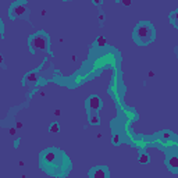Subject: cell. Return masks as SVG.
Instances as JSON below:
<instances>
[{
    "instance_id": "8992f818",
    "label": "cell",
    "mask_w": 178,
    "mask_h": 178,
    "mask_svg": "<svg viewBox=\"0 0 178 178\" xmlns=\"http://www.w3.org/2000/svg\"><path fill=\"white\" fill-rule=\"evenodd\" d=\"M57 155V150L54 149H49L46 150V152L42 153V162H44V164H52L56 162V156Z\"/></svg>"
},
{
    "instance_id": "52a82bcc",
    "label": "cell",
    "mask_w": 178,
    "mask_h": 178,
    "mask_svg": "<svg viewBox=\"0 0 178 178\" xmlns=\"http://www.w3.org/2000/svg\"><path fill=\"white\" fill-rule=\"evenodd\" d=\"M166 164L171 173H178V156H168L166 159Z\"/></svg>"
},
{
    "instance_id": "5b68a950",
    "label": "cell",
    "mask_w": 178,
    "mask_h": 178,
    "mask_svg": "<svg viewBox=\"0 0 178 178\" xmlns=\"http://www.w3.org/2000/svg\"><path fill=\"white\" fill-rule=\"evenodd\" d=\"M89 175L92 178H107L109 177V170L106 166H97L92 171H89Z\"/></svg>"
},
{
    "instance_id": "277c9868",
    "label": "cell",
    "mask_w": 178,
    "mask_h": 178,
    "mask_svg": "<svg viewBox=\"0 0 178 178\" xmlns=\"http://www.w3.org/2000/svg\"><path fill=\"white\" fill-rule=\"evenodd\" d=\"M26 13V7H25V3H14V4L10 7L8 10V15H10V18H18V17H21L24 15Z\"/></svg>"
},
{
    "instance_id": "3957f363",
    "label": "cell",
    "mask_w": 178,
    "mask_h": 178,
    "mask_svg": "<svg viewBox=\"0 0 178 178\" xmlns=\"http://www.w3.org/2000/svg\"><path fill=\"white\" fill-rule=\"evenodd\" d=\"M103 107V102H102V99L96 96V95H93V96H89L86 99V109L88 111L91 113H97L100 109Z\"/></svg>"
},
{
    "instance_id": "5bb4252c",
    "label": "cell",
    "mask_w": 178,
    "mask_h": 178,
    "mask_svg": "<svg viewBox=\"0 0 178 178\" xmlns=\"http://www.w3.org/2000/svg\"><path fill=\"white\" fill-rule=\"evenodd\" d=\"M118 2H120V3H122V4H124V6H127V7L132 4V0H118Z\"/></svg>"
},
{
    "instance_id": "7402d4cb",
    "label": "cell",
    "mask_w": 178,
    "mask_h": 178,
    "mask_svg": "<svg viewBox=\"0 0 178 178\" xmlns=\"http://www.w3.org/2000/svg\"><path fill=\"white\" fill-rule=\"evenodd\" d=\"M63 2H71V0H63Z\"/></svg>"
},
{
    "instance_id": "44dd1931",
    "label": "cell",
    "mask_w": 178,
    "mask_h": 178,
    "mask_svg": "<svg viewBox=\"0 0 178 178\" xmlns=\"http://www.w3.org/2000/svg\"><path fill=\"white\" fill-rule=\"evenodd\" d=\"M174 52H175V54H177V57H178V46L175 47V49H174Z\"/></svg>"
},
{
    "instance_id": "9a60e30c",
    "label": "cell",
    "mask_w": 178,
    "mask_h": 178,
    "mask_svg": "<svg viewBox=\"0 0 178 178\" xmlns=\"http://www.w3.org/2000/svg\"><path fill=\"white\" fill-rule=\"evenodd\" d=\"M113 142H114V145H118L120 143V135L118 134H115V135L113 136Z\"/></svg>"
},
{
    "instance_id": "6da1fadb",
    "label": "cell",
    "mask_w": 178,
    "mask_h": 178,
    "mask_svg": "<svg viewBox=\"0 0 178 178\" xmlns=\"http://www.w3.org/2000/svg\"><path fill=\"white\" fill-rule=\"evenodd\" d=\"M132 39L139 46H146L155 39V28L148 21H141L132 32Z\"/></svg>"
},
{
    "instance_id": "4fadbf2b",
    "label": "cell",
    "mask_w": 178,
    "mask_h": 178,
    "mask_svg": "<svg viewBox=\"0 0 178 178\" xmlns=\"http://www.w3.org/2000/svg\"><path fill=\"white\" fill-rule=\"evenodd\" d=\"M26 81L28 82H36V74L35 73H29L26 75Z\"/></svg>"
},
{
    "instance_id": "7a4b0ae2",
    "label": "cell",
    "mask_w": 178,
    "mask_h": 178,
    "mask_svg": "<svg viewBox=\"0 0 178 178\" xmlns=\"http://www.w3.org/2000/svg\"><path fill=\"white\" fill-rule=\"evenodd\" d=\"M29 49L32 53H35L36 50H44L49 52V39L44 32H38L33 36L29 38Z\"/></svg>"
},
{
    "instance_id": "ac0fdd59",
    "label": "cell",
    "mask_w": 178,
    "mask_h": 178,
    "mask_svg": "<svg viewBox=\"0 0 178 178\" xmlns=\"http://www.w3.org/2000/svg\"><path fill=\"white\" fill-rule=\"evenodd\" d=\"M10 134H11V135H14V134H15V128H10Z\"/></svg>"
},
{
    "instance_id": "2e32d148",
    "label": "cell",
    "mask_w": 178,
    "mask_h": 178,
    "mask_svg": "<svg viewBox=\"0 0 178 178\" xmlns=\"http://www.w3.org/2000/svg\"><path fill=\"white\" fill-rule=\"evenodd\" d=\"M102 3H103V0H93V4L95 6H100Z\"/></svg>"
},
{
    "instance_id": "e0dca14e",
    "label": "cell",
    "mask_w": 178,
    "mask_h": 178,
    "mask_svg": "<svg viewBox=\"0 0 178 178\" xmlns=\"http://www.w3.org/2000/svg\"><path fill=\"white\" fill-rule=\"evenodd\" d=\"M99 21H100V22L104 21V15L103 14H99Z\"/></svg>"
},
{
    "instance_id": "d6986e66",
    "label": "cell",
    "mask_w": 178,
    "mask_h": 178,
    "mask_svg": "<svg viewBox=\"0 0 178 178\" xmlns=\"http://www.w3.org/2000/svg\"><path fill=\"white\" fill-rule=\"evenodd\" d=\"M148 75H149L150 78H152V77H155V73H153V71H149V74H148Z\"/></svg>"
},
{
    "instance_id": "ffe728a7",
    "label": "cell",
    "mask_w": 178,
    "mask_h": 178,
    "mask_svg": "<svg viewBox=\"0 0 178 178\" xmlns=\"http://www.w3.org/2000/svg\"><path fill=\"white\" fill-rule=\"evenodd\" d=\"M60 114H61L60 110H56V111H54V115H60Z\"/></svg>"
},
{
    "instance_id": "8fae6325",
    "label": "cell",
    "mask_w": 178,
    "mask_h": 178,
    "mask_svg": "<svg viewBox=\"0 0 178 178\" xmlns=\"http://www.w3.org/2000/svg\"><path fill=\"white\" fill-rule=\"evenodd\" d=\"M49 131L52 132V134H59V132H60V125H59V122H53V124L50 125Z\"/></svg>"
},
{
    "instance_id": "ba28073f",
    "label": "cell",
    "mask_w": 178,
    "mask_h": 178,
    "mask_svg": "<svg viewBox=\"0 0 178 178\" xmlns=\"http://www.w3.org/2000/svg\"><path fill=\"white\" fill-rule=\"evenodd\" d=\"M138 162L141 164H149L150 157H149V155L146 152H141V153H139V157H138Z\"/></svg>"
},
{
    "instance_id": "7c38bea8",
    "label": "cell",
    "mask_w": 178,
    "mask_h": 178,
    "mask_svg": "<svg viewBox=\"0 0 178 178\" xmlns=\"http://www.w3.org/2000/svg\"><path fill=\"white\" fill-rule=\"evenodd\" d=\"M96 46L97 47H104L106 46V38L104 36H99L96 39Z\"/></svg>"
},
{
    "instance_id": "30bf717a",
    "label": "cell",
    "mask_w": 178,
    "mask_h": 178,
    "mask_svg": "<svg viewBox=\"0 0 178 178\" xmlns=\"http://www.w3.org/2000/svg\"><path fill=\"white\" fill-rule=\"evenodd\" d=\"M89 122H91L92 125H97L100 124V118H99V115L96 113H92L91 115H89Z\"/></svg>"
},
{
    "instance_id": "9c48e42d",
    "label": "cell",
    "mask_w": 178,
    "mask_h": 178,
    "mask_svg": "<svg viewBox=\"0 0 178 178\" xmlns=\"http://www.w3.org/2000/svg\"><path fill=\"white\" fill-rule=\"evenodd\" d=\"M170 22L173 24L174 26H175V28H178V10H175V11H173L170 14Z\"/></svg>"
}]
</instances>
